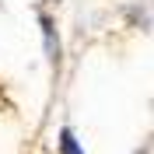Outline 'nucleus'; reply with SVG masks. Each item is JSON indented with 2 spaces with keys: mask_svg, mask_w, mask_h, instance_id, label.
Wrapping results in <instances>:
<instances>
[{
  "mask_svg": "<svg viewBox=\"0 0 154 154\" xmlns=\"http://www.w3.org/2000/svg\"><path fill=\"white\" fill-rule=\"evenodd\" d=\"M60 140H63V154H84L81 147H77V140H74V133H70V130H63V137H60Z\"/></svg>",
  "mask_w": 154,
  "mask_h": 154,
  "instance_id": "1",
  "label": "nucleus"
}]
</instances>
